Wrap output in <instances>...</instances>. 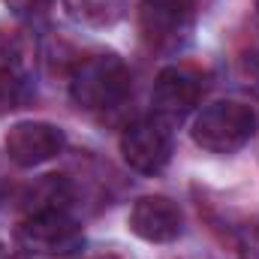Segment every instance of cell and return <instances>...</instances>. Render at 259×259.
I'll return each instance as SVG.
<instances>
[{"mask_svg": "<svg viewBox=\"0 0 259 259\" xmlns=\"http://www.w3.org/2000/svg\"><path fill=\"white\" fill-rule=\"evenodd\" d=\"M190 24V0H142L139 3V30L148 46L169 49L175 46Z\"/></svg>", "mask_w": 259, "mask_h": 259, "instance_id": "cell-8", "label": "cell"}, {"mask_svg": "<svg viewBox=\"0 0 259 259\" xmlns=\"http://www.w3.org/2000/svg\"><path fill=\"white\" fill-rule=\"evenodd\" d=\"M3 148H6V157L18 169H33V166L55 160L64 151L66 136L61 127H55L49 121H21V124L9 127Z\"/></svg>", "mask_w": 259, "mask_h": 259, "instance_id": "cell-5", "label": "cell"}, {"mask_svg": "<svg viewBox=\"0 0 259 259\" xmlns=\"http://www.w3.org/2000/svg\"><path fill=\"white\" fill-rule=\"evenodd\" d=\"M127 226L133 235H139L148 244H169L181 235L184 214L166 196H142L130 208Z\"/></svg>", "mask_w": 259, "mask_h": 259, "instance_id": "cell-7", "label": "cell"}, {"mask_svg": "<svg viewBox=\"0 0 259 259\" xmlns=\"http://www.w3.org/2000/svg\"><path fill=\"white\" fill-rule=\"evenodd\" d=\"M30 100V81L15 64L0 66V115L21 109Z\"/></svg>", "mask_w": 259, "mask_h": 259, "instance_id": "cell-11", "label": "cell"}, {"mask_svg": "<svg viewBox=\"0 0 259 259\" xmlns=\"http://www.w3.org/2000/svg\"><path fill=\"white\" fill-rule=\"evenodd\" d=\"M202 91H205V81L199 72L187 69V66H166V69H160V75L154 81L151 106L160 121L172 124V121L187 118L199 106Z\"/></svg>", "mask_w": 259, "mask_h": 259, "instance_id": "cell-6", "label": "cell"}, {"mask_svg": "<svg viewBox=\"0 0 259 259\" xmlns=\"http://www.w3.org/2000/svg\"><path fill=\"white\" fill-rule=\"evenodd\" d=\"M127 0H64V9L72 21L84 27H109L124 15Z\"/></svg>", "mask_w": 259, "mask_h": 259, "instance_id": "cell-9", "label": "cell"}, {"mask_svg": "<svg viewBox=\"0 0 259 259\" xmlns=\"http://www.w3.org/2000/svg\"><path fill=\"white\" fill-rule=\"evenodd\" d=\"M130 69L118 55H94L72 69L69 97L84 112H109L130 97Z\"/></svg>", "mask_w": 259, "mask_h": 259, "instance_id": "cell-1", "label": "cell"}, {"mask_svg": "<svg viewBox=\"0 0 259 259\" xmlns=\"http://www.w3.org/2000/svg\"><path fill=\"white\" fill-rule=\"evenodd\" d=\"M256 133V112L238 100H217L193 121V142L211 154H235Z\"/></svg>", "mask_w": 259, "mask_h": 259, "instance_id": "cell-2", "label": "cell"}, {"mask_svg": "<svg viewBox=\"0 0 259 259\" xmlns=\"http://www.w3.org/2000/svg\"><path fill=\"white\" fill-rule=\"evenodd\" d=\"M3 3H6V9L12 15H18L24 21H33V18H42L52 9L55 0H3Z\"/></svg>", "mask_w": 259, "mask_h": 259, "instance_id": "cell-12", "label": "cell"}, {"mask_svg": "<svg viewBox=\"0 0 259 259\" xmlns=\"http://www.w3.org/2000/svg\"><path fill=\"white\" fill-rule=\"evenodd\" d=\"M24 205V214H33V211H52V208H66L69 202V187L61 175H46L39 184H33L27 196L21 199Z\"/></svg>", "mask_w": 259, "mask_h": 259, "instance_id": "cell-10", "label": "cell"}, {"mask_svg": "<svg viewBox=\"0 0 259 259\" xmlns=\"http://www.w3.org/2000/svg\"><path fill=\"white\" fill-rule=\"evenodd\" d=\"M121 154H124V163L130 169H136L142 175H157L172 157V130H169V124L160 121L157 115L130 124L121 136Z\"/></svg>", "mask_w": 259, "mask_h": 259, "instance_id": "cell-4", "label": "cell"}, {"mask_svg": "<svg viewBox=\"0 0 259 259\" xmlns=\"http://www.w3.org/2000/svg\"><path fill=\"white\" fill-rule=\"evenodd\" d=\"M18 241L24 250L36 256H72L84 244V232L75 217H69L66 208H52V211H33L24 214L18 226Z\"/></svg>", "mask_w": 259, "mask_h": 259, "instance_id": "cell-3", "label": "cell"}]
</instances>
